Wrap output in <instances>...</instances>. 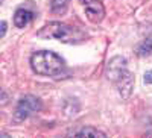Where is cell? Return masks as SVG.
<instances>
[{
	"label": "cell",
	"mask_w": 152,
	"mask_h": 138,
	"mask_svg": "<svg viewBox=\"0 0 152 138\" xmlns=\"http://www.w3.org/2000/svg\"><path fill=\"white\" fill-rule=\"evenodd\" d=\"M31 67L40 76L53 79L62 78L67 73L66 64L61 59V56H58L53 52H49V50H41V52L34 53L31 56Z\"/></svg>",
	"instance_id": "cell-1"
},
{
	"label": "cell",
	"mask_w": 152,
	"mask_h": 138,
	"mask_svg": "<svg viewBox=\"0 0 152 138\" xmlns=\"http://www.w3.org/2000/svg\"><path fill=\"white\" fill-rule=\"evenodd\" d=\"M40 38L46 40H58L61 43L67 44H76L85 40L87 33L81 31L76 26H70V24L61 23V21H50L44 28H41L37 33Z\"/></svg>",
	"instance_id": "cell-2"
},
{
	"label": "cell",
	"mask_w": 152,
	"mask_h": 138,
	"mask_svg": "<svg viewBox=\"0 0 152 138\" xmlns=\"http://www.w3.org/2000/svg\"><path fill=\"white\" fill-rule=\"evenodd\" d=\"M41 109V100L35 97V96H24L18 100V103L15 106V111H14V121L15 123H21L26 118H29L32 114L38 112Z\"/></svg>",
	"instance_id": "cell-3"
},
{
	"label": "cell",
	"mask_w": 152,
	"mask_h": 138,
	"mask_svg": "<svg viewBox=\"0 0 152 138\" xmlns=\"http://www.w3.org/2000/svg\"><path fill=\"white\" fill-rule=\"evenodd\" d=\"M78 2L82 5L87 18L91 23L97 24L105 18V8L100 0H78Z\"/></svg>",
	"instance_id": "cell-4"
},
{
	"label": "cell",
	"mask_w": 152,
	"mask_h": 138,
	"mask_svg": "<svg viewBox=\"0 0 152 138\" xmlns=\"http://www.w3.org/2000/svg\"><path fill=\"white\" fill-rule=\"evenodd\" d=\"M125 71H128V65H126V59L123 56H114L110 59V62L107 64V70H105V74L107 78L116 84L117 79L122 76Z\"/></svg>",
	"instance_id": "cell-5"
},
{
	"label": "cell",
	"mask_w": 152,
	"mask_h": 138,
	"mask_svg": "<svg viewBox=\"0 0 152 138\" xmlns=\"http://www.w3.org/2000/svg\"><path fill=\"white\" fill-rule=\"evenodd\" d=\"M116 86H117V91L119 94L122 96V99H128L132 93V88H134V76L131 74V71H125L122 76L117 79L116 82Z\"/></svg>",
	"instance_id": "cell-6"
},
{
	"label": "cell",
	"mask_w": 152,
	"mask_h": 138,
	"mask_svg": "<svg viewBox=\"0 0 152 138\" xmlns=\"http://www.w3.org/2000/svg\"><path fill=\"white\" fill-rule=\"evenodd\" d=\"M34 12L26 9V8H18L15 11V14H14V24H15V28L18 29H23V28H26L28 24L32 23L34 20Z\"/></svg>",
	"instance_id": "cell-7"
},
{
	"label": "cell",
	"mask_w": 152,
	"mask_h": 138,
	"mask_svg": "<svg viewBox=\"0 0 152 138\" xmlns=\"http://www.w3.org/2000/svg\"><path fill=\"white\" fill-rule=\"evenodd\" d=\"M75 137H87V138H105L107 134L99 131L96 128H91V126H85V128H81L76 132H73Z\"/></svg>",
	"instance_id": "cell-8"
},
{
	"label": "cell",
	"mask_w": 152,
	"mask_h": 138,
	"mask_svg": "<svg viewBox=\"0 0 152 138\" xmlns=\"http://www.w3.org/2000/svg\"><path fill=\"white\" fill-rule=\"evenodd\" d=\"M70 0H52L50 2V11L53 14H64Z\"/></svg>",
	"instance_id": "cell-9"
},
{
	"label": "cell",
	"mask_w": 152,
	"mask_h": 138,
	"mask_svg": "<svg viewBox=\"0 0 152 138\" xmlns=\"http://www.w3.org/2000/svg\"><path fill=\"white\" fill-rule=\"evenodd\" d=\"M135 52H137V55H140V56H149L152 53V38H148L143 43H140L137 46Z\"/></svg>",
	"instance_id": "cell-10"
},
{
	"label": "cell",
	"mask_w": 152,
	"mask_h": 138,
	"mask_svg": "<svg viewBox=\"0 0 152 138\" xmlns=\"http://www.w3.org/2000/svg\"><path fill=\"white\" fill-rule=\"evenodd\" d=\"M143 81H145V84L152 85V70H149V71H146V73H145V78H143Z\"/></svg>",
	"instance_id": "cell-11"
},
{
	"label": "cell",
	"mask_w": 152,
	"mask_h": 138,
	"mask_svg": "<svg viewBox=\"0 0 152 138\" xmlns=\"http://www.w3.org/2000/svg\"><path fill=\"white\" fill-rule=\"evenodd\" d=\"M8 103V94L5 90H2V106H5Z\"/></svg>",
	"instance_id": "cell-12"
},
{
	"label": "cell",
	"mask_w": 152,
	"mask_h": 138,
	"mask_svg": "<svg viewBox=\"0 0 152 138\" xmlns=\"http://www.w3.org/2000/svg\"><path fill=\"white\" fill-rule=\"evenodd\" d=\"M5 33H6V21L3 20V21H2V35H0V36L3 38V36H5Z\"/></svg>",
	"instance_id": "cell-13"
},
{
	"label": "cell",
	"mask_w": 152,
	"mask_h": 138,
	"mask_svg": "<svg viewBox=\"0 0 152 138\" xmlns=\"http://www.w3.org/2000/svg\"><path fill=\"white\" fill-rule=\"evenodd\" d=\"M148 135H149V137H152V132H149V134H148Z\"/></svg>",
	"instance_id": "cell-14"
}]
</instances>
